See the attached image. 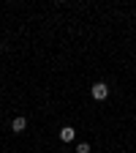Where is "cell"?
Here are the masks:
<instances>
[{
  "label": "cell",
  "mask_w": 136,
  "mask_h": 153,
  "mask_svg": "<svg viewBox=\"0 0 136 153\" xmlns=\"http://www.w3.org/2000/svg\"><path fill=\"white\" fill-rule=\"evenodd\" d=\"M60 140H63V142H74V140H76V128H74V126H63V128H60Z\"/></svg>",
  "instance_id": "cell-2"
},
{
  "label": "cell",
  "mask_w": 136,
  "mask_h": 153,
  "mask_svg": "<svg viewBox=\"0 0 136 153\" xmlns=\"http://www.w3.org/2000/svg\"><path fill=\"white\" fill-rule=\"evenodd\" d=\"M25 128H27V118H14L11 120V131L14 134H22Z\"/></svg>",
  "instance_id": "cell-3"
},
{
  "label": "cell",
  "mask_w": 136,
  "mask_h": 153,
  "mask_svg": "<svg viewBox=\"0 0 136 153\" xmlns=\"http://www.w3.org/2000/svg\"><path fill=\"white\" fill-rule=\"evenodd\" d=\"M0 55H3V44H0Z\"/></svg>",
  "instance_id": "cell-5"
},
{
  "label": "cell",
  "mask_w": 136,
  "mask_h": 153,
  "mask_svg": "<svg viewBox=\"0 0 136 153\" xmlns=\"http://www.w3.org/2000/svg\"><path fill=\"white\" fill-rule=\"evenodd\" d=\"M76 153H90V142H79L76 145Z\"/></svg>",
  "instance_id": "cell-4"
},
{
  "label": "cell",
  "mask_w": 136,
  "mask_h": 153,
  "mask_svg": "<svg viewBox=\"0 0 136 153\" xmlns=\"http://www.w3.org/2000/svg\"><path fill=\"white\" fill-rule=\"evenodd\" d=\"M90 93H93V99H95V101H106V96H109V85H106V82H95V85L90 88Z\"/></svg>",
  "instance_id": "cell-1"
}]
</instances>
